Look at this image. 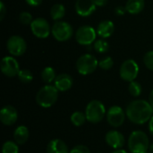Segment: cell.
<instances>
[{
  "mask_svg": "<svg viewBox=\"0 0 153 153\" xmlns=\"http://www.w3.org/2000/svg\"><path fill=\"white\" fill-rule=\"evenodd\" d=\"M2 153H19L18 144L13 141H6L2 146Z\"/></svg>",
  "mask_w": 153,
  "mask_h": 153,
  "instance_id": "cell-24",
  "label": "cell"
},
{
  "mask_svg": "<svg viewBox=\"0 0 153 153\" xmlns=\"http://www.w3.org/2000/svg\"><path fill=\"white\" fill-rule=\"evenodd\" d=\"M149 102H150V104L152 105V107L153 108V90L151 91V93H150V96H149Z\"/></svg>",
  "mask_w": 153,
  "mask_h": 153,
  "instance_id": "cell-37",
  "label": "cell"
},
{
  "mask_svg": "<svg viewBox=\"0 0 153 153\" xmlns=\"http://www.w3.org/2000/svg\"><path fill=\"white\" fill-rule=\"evenodd\" d=\"M144 0H127L126 8L127 13L131 14H138L144 8Z\"/></svg>",
  "mask_w": 153,
  "mask_h": 153,
  "instance_id": "cell-20",
  "label": "cell"
},
{
  "mask_svg": "<svg viewBox=\"0 0 153 153\" xmlns=\"http://www.w3.org/2000/svg\"><path fill=\"white\" fill-rule=\"evenodd\" d=\"M128 148L131 153H147L150 150V142L147 134L136 130L131 133L128 139Z\"/></svg>",
  "mask_w": 153,
  "mask_h": 153,
  "instance_id": "cell-3",
  "label": "cell"
},
{
  "mask_svg": "<svg viewBox=\"0 0 153 153\" xmlns=\"http://www.w3.org/2000/svg\"><path fill=\"white\" fill-rule=\"evenodd\" d=\"M96 7L97 5L94 0H77L75 3V11L82 17L91 15L95 12Z\"/></svg>",
  "mask_w": 153,
  "mask_h": 153,
  "instance_id": "cell-14",
  "label": "cell"
},
{
  "mask_svg": "<svg viewBox=\"0 0 153 153\" xmlns=\"http://www.w3.org/2000/svg\"><path fill=\"white\" fill-rule=\"evenodd\" d=\"M25 1L30 6H39L41 4L43 0H25Z\"/></svg>",
  "mask_w": 153,
  "mask_h": 153,
  "instance_id": "cell-33",
  "label": "cell"
},
{
  "mask_svg": "<svg viewBox=\"0 0 153 153\" xmlns=\"http://www.w3.org/2000/svg\"><path fill=\"white\" fill-rule=\"evenodd\" d=\"M112 153H127V152L123 149H119V150H115Z\"/></svg>",
  "mask_w": 153,
  "mask_h": 153,
  "instance_id": "cell-38",
  "label": "cell"
},
{
  "mask_svg": "<svg viewBox=\"0 0 153 153\" xmlns=\"http://www.w3.org/2000/svg\"><path fill=\"white\" fill-rule=\"evenodd\" d=\"M95 4L97 6H100V7H102V6H105L108 3V0H94Z\"/></svg>",
  "mask_w": 153,
  "mask_h": 153,
  "instance_id": "cell-35",
  "label": "cell"
},
{
  "mask_svg": "<svg viewBox=\"0 0 153 153\" xmlns=\"http://www.w3.org/2000/svg\"><path fill=\"white\" fill-rule=\"evenodd\" d=\"M19 21L21 23L24 24V25H30V23L32 22V16L30 13L28 12H22L20 13L19 15Z\"/></svg>",
  "mask_w": 153,
  "mask_h": 153,
  "instance_id": "cell-29",
  "label": "cell"
},
{
  "mask_svg": "<svg viewBox=\"0 0 153 153\" xmlns=\"http://www.w3.org/2000/svg\"><path fill=\"white\" fill-rule=\"evenodd\" d=\"M85 115L87 121L91 124H98L102 121L106 116V108L101 101L93 100L87 104L85 108Z\"/></svg>",
  "mask_w": 153,
  "mask_h": 153,
  "instance_id": "cell-4",
  "label": "cell"
},
{
  "mask_svg": "<svg viewBox=\"0 0 153 153\" xmlns=\"http://www.w3.org/2000/svg\"><path fill=\"white\" fill-rule=\"evenodd\" d=\"M115 12H116V13H117V15H124L127 11H126V6H125V7H124V6H117V7L116 8V10H115Z\"/></svg>",
  "mask_w": 153,
  "mask_h": 153,
  "instance_id": "cell-34",
  "label": "cell"
},
{
  "mask_svg": "<svg viewBox=\"0 0 153 153\" xmlns=\"http://www.w3.org/2000/svg\"><path fill=\"white\" fill-rule=\"evenodd\" d=\"M18 119V113L14 107L7 105L2 108L0 111V121L3 125L10 126L16 123Z\"/></svg>",
  "mask_w": 153,
  "mask_h": 153,
  "instance_id": "cell-13",
  "label": "cell"
},
{
  "mask_svg": "<svg viewBox=\"0 0 153 153\" xmlns=\"http://www.w3.org/2000/svg\"><path fill=\"white\" fill-rule=\"evenodd\" d=\"M127 118L134 124L143 125L151 120L153 116V108L149 101L136 100L132 101L126 108Z\"/></svg>",
  "mask_w": 153,
  "mask_h": 153,
  "instance_id": "cell-1",
  "label": "cell"
},
{
  "mask_svg": "<svg viewBox=\"0 0 153 153\" xmlns=\"http://www.w3.org/2000/svg\"><path fill=\"white\" fill-rule=\"evenodd\" d=\"M149 131L153 135V116L151 118V120L149 121Z\"/></svg>",
  "mask_w": 153,
  "mask_h": 153,
  "instance_id": "cell-36",
  "label": "cell"
},
{
  "mask_svg": "<svg viewBox=\"0 0 153 153\" xmlns=\"http://www.w3.org/2000/svg\"><path fill=\"white\" fill-rule=\"evenodd\" d=\"M17 76H18V79L20 80V82H22L23 83H30L33 80V74L28 69L20 70Z\"/></svg>",
  "mask_w": 153,
  "mask_h": 153,
  "instance_id": "cell-25",
  "label": "cell"
},
{
  "mask_svg": "<svg viewBox=\"0 0 153 153\" xmlns=\"http://www.w3.org/2000/svg\"><path fill=\"white\" fill-rule=\"evenodd\" d=\"M54 85L59 91H66L73 86V78L67 74H60L55 79Z\"/></svg>",
  "mask_w": 153,
  "mask_h": 153,
  "instance_id": "cell-16",
  "label": "cell"
},
{
  "mask_svg": "<svg viewBox=\"0 0 153 153\" xmlns=\"http://www.w3.org/2000/svg\"><path fill=\"white\" fill-rule=\"evenodd\" d=\"M56 71L53 67L51 66H47L45 67L42 72H41V78L42 81L48 84L51 83L52 82L55 81V79L56 78Z\"/></svg>",
  "mask_w": 153,
  "mask_h": 153,
  "instance_id": "cell-22",
  "label": "cell"
},
{
  "mask_svg": "<svg viewBox=\"0 0 153 153\" xmlns=\"http://www.w3.org/2000/svg\"><path fill=\"white\" fill-rule=\"evenodd\" d=\"M143 63L148 69L153 71V51H149L145 54L143 57Z\"/></svg>",
  "mask_w": 153,
  "mask_h": 153,
  "instance_id": "cell-30",
  "label": "cell"
},
{
  "mask_svg": "<svg viewBox=\"0 0 153 153\" xmlns=\"http://www.w3.org/2000/svg\"><path fill=\"white\" fill-rule=\"evenodd\" d=\"M150 152H151V153H153V144L150 146Z\"/></svg>",
  "mask_w": 153,
  "mask_h": 153,
  "instance_id": "cell-39",
  "label": "cell"
},
{
  "mask_svg": "<svg viewBox=\"0 0 153 153\" xmlns=\"http://www.w3.org/2000/svg\"><path fill=\"white\" fill-rule=\"evenodd\" d=\"M97 31L89 25L80 27L75 33L76 41L82 46H89L92 44L96 39Z\"/></svg>",
  "mask_w": 153,
  "mask_h": 153,
  "instance_id": "cell-9",
  "label": "cell"
},
{
  "mask_svg": "<svg viewBox=\"0 0 153 153\" xmlns=\"http://www.w3.org/2000/svg\"><path fill=\"white\" fill-rule=\"evenodd\" d=\"M5 13H6V8L4 6V4L3 1L0 2V20L2 21L5 15Z\"/></svg>",
  "mask_w": 153,
  "mask_h": 153,
  "instance_id": "cell-32",
  "label": "cell"
},
{
  "mask_svg": "<svg viewBox=\"0 0 153 153\" xmlns=\"http://www.w3.org/2000/svg\"><path fill=\"white\" fill-rule=\"evenodd\" d=\"M1 72L7 77H14L20 72L17 60L13 56H4L1 61Z\"/></svg>",
  "mask_w": 153,
  "mask_h": 153,
  "instance_id": "cell-12",
  "label": "cell"
},
{
  "mask_svg": "<svg viewBox=\"0 0 153 153\" xmlns=\"http://www.w3.org/2000/svg\"><path fill=\"white\" fill-rule=\"evenodd\" d=\"M73 32L74 30L72 25L64 21L56 22L51 28V33L53 37L60 42L70 39L73 36Z\"/></svg>",
  "mask_w": 153,
  "mask_h": 153,
  "instance_id": "cell-6",
  "label": "cell"
},
{
  "mask_svg": "<svg viewBox=\"0 0 153 153\" xmlns=\"http://www.w3.org/2000/svg\"><path fill=\"white\" fill-rule=\"evenodd\" d=\"M6 48L12 56H20L25 53L27 49V44L23 38L18 35H13L8 39L6 42Z\"/></svg>",
  "mask_w": 153,
  "mask_h": 153,
  "instance_id": "cell-8",
  "label": "cell"
},
{
  "mask_svg": "<svg viewBox=\"0 0 153 153\" xmlns=\"http://www.w3.org/2000/svg\"><path fill=\"white\" fill-rule=\"evenodd\" d=\"M58 90L55 85L47 84L40 88L36 94L37 104L44 108H48L56 104L58 99Z\"/></svg>",
  "mask_w": 153,
  "mask_h": 153,
  "instance_id": "cell-2",
  "label": "cell"
},
{
  "mask_svg": "<svg viewBox=\"0 0 153 153\" xmlns=\"http://www.w3.org/2000/svg\"><path fill=\"white\" fill-rule=\"evenodd\" d=\"M70 153H91L89 148L85 145H76L74 146L71 151Z\"/></svg>",
  "mask_w": 153,
  "mask_h": 153,
  "instance_id": "cell-31",
  "label": "cell"
},
{
  "mask_svg": "<svg viewBox=\"0 0 153 153\" xmlns=\"http://www.w3.org/2000/svg\"><path fill=\"white\" fill-rule=\"evenodd\" d=\"M30 30L33 35L39 39H47L51 31L48 22L41 17L36 18L30 23Z\"/></svg>",
  "mask_w": 153,
  "mask_h": 153,
  "instance_id": "cell-10",
  "label": "cell"
},
{
  "mask_svg": "<svg viewBox=\"0 0 153 153\" xmlns=\"http://www.w3.org/2000/svg\"><path fill=\"white\" fill-rule=\"evenodd\" d=\"M70 120L74 126L79 127V126H82L85 123L87 118H86L85 113H82L81 111H75L71 115Z\"/></svg>",
  "mask_w": 153,
  "mask_h": 153,
  "instance_id": "cell-23",
  "label": "cell"
},
{
  "mask_svg": "<svg viewBox=\"0 0 153 153\" xmlns=\"http://www.w3.org/2000/svg\"><path fill=\"white\" fill-rule=\"evenodd\" d=\"M65 14V8L62 4H55L50 9L51 18L55 21L61 20Z\"/></svg>",
  "mask_w": 153,
  "mask_h": 153,
  "instance_id": "cell-21",
  "label": "cell"
},
{
  "mask_svg": "<svg viewBox=\"0 0 153 153\" xmlns=\"http://www.w3.org/2000/svg\"><path fill=\"white\" fill-rule=\"evenodd\" d=\"M30 137V132L27 126H19L13 132V139L17 144L22 145L24 144Z\"/></svg>",
  "mask_w": 153,
  "mask_h": 153,
  "instance_id": "cell-19",
  "label": "cell"
},
{
  "mask_svg": "<svg viewBox=\"0 0 153 153\" xmlns=\"http://www.w3.org/2000/svg\"><path fill=\"white\" fill-rule=\"evenodd\" d=\"M105 141L107 144L111 148H113L114 150H119L125 144L124 135L120 132L116 130L109 131L105 136Z\"/></svg>",
  "mask_w": 153,
  "mask_h": 153,
  "instance_id": "cell-15",
  "label": "cell"
},
{
  "mask_svg": "<svg viewBox=\"0 0 153 153\" xmlns=\"http://www.w3.org/2000/svg\"><path fill=\"white\" fill-rule=\"evenodd\" d=\"M128 91L133 97H139L142 94L143 88H142V85L138 82L133 81L129 83Z\"/></svg>",
  "mask_w": 153,
  "mask_h": 153,
  "instance_id": "cell-26",
  "label": "cell"
},
{
  "mask_svg": "<svg viewBox=\"0 0 153 153\" xmlns=\"http://www.w3.org/2000/svg\"><path fill=\"white\" fill-rule=\"evenodd\" d=\"M96 31L99 36H100L103 39H107V38H109L110 36H112V34L114 33L115 25H114L113 22H111L109 20H104L98 25Z\"/></svg>",
  "mask_w": 153,
  "mask_h": 153,
  "instance_id": "cell-18",
  "label": "cell"
},
{
  "mask_svg": "<svg viewBox=\"0 0 153 153\" xmlns=\"http://www.w3.org/2000/svg\"><path fill=\"white\" fill-rule=\"evenodd\" d=\"M93 47H94V49L97 52L100 53V54L106 53L108 50V48H109L108 43L106 40H104V39H98V40H96L94 42V46Z\"/></svg>",
  "mask_w": 153,
  "mask_h": 153,
  "instance_id": "cell-27",
  "label": "cell"
},
{
  "mask_svg": "<svg viewBox=\"0 0 153 153\" xmlns=\"http://www.w3.org/2000/svg\"><path fill=\"white\" fill-rule=\"evenodd\" d=\"M138 74H139V65L133 59L126 60L120 66V70H119L120 77L126 82H131L134 81L138 76Z\"/></svg>",
  "mask_w": 153,
  "mask_h": 153,
  "instance_id": "cell-7",
  "label": "cell"
},
{
  "mask_svg": "<svg viewBox=\"0 0 153 153\" xmlns=\"http://www.w3.org/2000/svg\"><path fill=\"white\" fill-rule=\"evenodd\" d=\"M47 153H70L66 143L60 139H53L47 145Z\"/></svg>",
  "mask_w": 153,
  "mask_h": 153,
  "instance_id": "cell-17",
  "label": "cell"
},
{
  "mask_svg": "<svg viewBox=\"0 0 153 153\" xmlns=\"http://www.w3.org/2000/svg\"><path fill=\"white\" fill-rule=\"evenodd\" d=\"M99 66V61L91 54H84L76 61L77 72L82 75H89L95 72Z\"/></svg>",
  "mask_w": 153,
  "mask_h": 153,
  "instance_id": "cell-5",
  "label": "cell"
},
{
  "mask_svg": "<svg viewBox=\"0 0 153 153\" xmlns=\"http://www.w3.org/2000/svg\"><path fill=\"white\" fill-rule=\"evenodd\" d=\"M126 114L119 106H112L107 112V121L112 127L121 126L126 119Z\"/></svg>",
  "mask_w": 153,
  "mask_h": 153,
  "instance_id": "cell-11",
  "label": "cell"
},
{
  "mask_svg": "<svg viewBox=\"0 0 153 153\" xmlns=\"http://www.w3.org/2000/svg\"><path fill=\"white\" fill-rule=\"evenodd\" d=\"M114 65V60L110 56H105L100 61H99V66L102 70H109Z\"/></svg>",
  "mask_w": 153,
  "mask_h": 153,
  "instance_id": "cell-28",
  "label": "cell"
}]
</instances>
